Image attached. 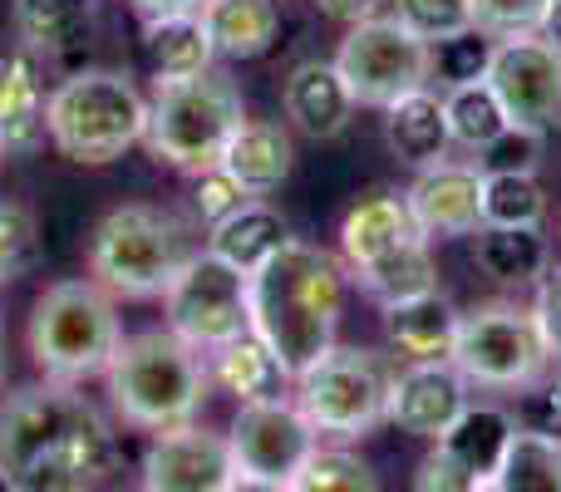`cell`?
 <instances>
[{"label":"cell","mask_w":561,"mask_h":492,"mask_svg":"<svg viewBox=\"0 0 561 492\" xmlns=\"http://www.w3.org/2000/svg\"><path fill=\"white\" fill-rule=\"evenodd\" d=\"M0 468L15 492H94L118 468V434L79 385H20L0 399Z\"/></svg>","instance_id":"cell-1"},{"label":"cell","mask_w":561,"mask_h":492,"mask_svg":"<svg viewBox=\"0 0 561 492\" xmlns=\"http://www.w3.org/2000/svg\"><path fill=\"white\" fill-rule=\"evenodd\" d=\"M345 286L350 276L335 251L300 242V237H290L266 266L247 276L252 335H262L276 350L290 379L335 345L340 316H345Z\"/></svg>","instance_id":"cell-2"},{"label":"cell","mask_w":561,"mask_h":492,"mask_svg":"<svg viewBox=\"0 0 561 492\" xmlns=\"http://www.w3.org/2000/svg\"><path fill=\"white\" fill-rule=\"evenodd\" d=\"M108 404L128 428L163 434V428L193 424L213 394V369L207 355L178 340L168 325L124 335L114 365L104 369Z\"/></svg>","instance_id":"cell-3"},{"label":"cell","mask_w":561,"mask_h":492,"mask_svg":"<svg viewBox=\"0 0 561 492\" xmlns=\"http://www.w3.org/2000/svg\"><path fill=\"white\" fill-rule=\"evenodd\" d=\"M335 237H340L335 256L345 266L350 286H359L375 306H389V300H404L438 286L434 242L414 227L404 193L375 187V193L355 197L350 213L340 217Z\"/></svg>","instance_id":"cell-4"},{"label":"cell","mask_w":561,"mask_h":492,"mask_svg":"<svg viewBox=\"0 0 561 492\" xmlns=\"http://www.w3.org/2000/svg\"><path fill=\"white\" fill-rule=\"evenodd\" d=\"M203 251L197 227L158 203H124L89 237V276L114 300H163Z\"/></svg>","instance_id":"cell-5"},{"label":"cell","mask_w":561,"mask_h":492,"mask_svg":"<svg viewBox=\"0 0 561 492\" xmlns=\"http://www.w3.org/2000/svg\"><path fill=\"white\" fill-rule=\"evenodd\" d=\"M25 345L45 379L84 385V379L104 375L114 365L118 345H124L118 300L94 276L49 281L35 296V306H30Z\"/></svg>","instance_id":"cell-6"},{"label":"cell","mask_w":561,"mask_h":492,"mask_svg":"<svg viewBox=\"0 0 561 492\" xmlns=\"http://www.w3.org/2000/svg\"><path fill=\"white\" fill-rule=\"evenodd\" d=\"M148 134V99L124 69H75L49 89L45 138L79 168H104Z\"/></svg>","instance_id":"cell-7"},{"label":"cell","mask_w":561,"mask_h":492,"mask_svg":"<svg viewBox=\"0 0 561 492\" xmlns=\"http://www.w3.org/2000/svg\"><path fill=\"white\" fill-rule=\"evenodd\" d=\"M242 124H247L242 84H237L222 65H213L207 75L153 84V94H148L144 144L158 163L197 178V173L222 163L227 144H232V134Z\"/></svg>","instance_id":"cell-8"},{"label":"cell","mask_w":561,"mask_h":492,"mask_svg":"<svg viewBox=\"0 0 561 492\" xmlns=\"http://www.w3.org/2000/svg\"><path fill=\"white\" fill-rule=\"evenodd\" d=\"M394 355L369 345H330L316 365H306L290 379V399L310 419L320 438L330 444H355L389 424V389H394Z\"/></svg>","instance_id":"cell-9"},{"label":"cell","mask_w":561,"mask_h":492,"mask_svg":"<svg viewBox=\"0 0 561 492\" xmlns=\"http://www.w3.org/2000/svg\"><path fill=\"white\" fill-rule=\"evenodd\" d=\"M454 365L468 385L488 389V394H517V389L537 385L547 369H557L552 355H547L542 330H537L533 306L503 296L463 310Z\"/></svg>","instance_id":"cell-10"},{"label":"cell","mask_w":561,"mask_h":492,"mask_svg":"<svg viewBox=\"0 0 561 492\" xmlns=\"http://www.w3.org/2000/svg\"><path fill=\"white\" fill-rule=\"evenodd\" d=\"M335 69L345 75L359 108H379L385 114L394 99L428 84V39H419L414 30H404L385 10L375 20L345 25L335 49Z\"/></svg>","instance_id":"cell-11"},{"label":"cell","mask_w":561,"mask_h":492,"mask_svg":"<svg viewBox=\"0 0 561 492\" xmlns=\"http://www.w3.org/2000/svg\"><path fill=\"white\" fill-rule=\"evenodd\" d=\"M163 325L178 340H187L193 350H203V355L232 345L237 335L252 330V316H247V276L203 247L187 261L183 276L168 286Z\"/></svg>","instance_id":"cell-12"},{"label":"cell","mask_w":561,"mask_h":492,"mask_svg":"<svg viewBox=\"0 0 561 492\" xmlns=\"http://www.w3.org/2000/svg\"><path fill=\"white\" fill-rule=\"evenodd\" d=\"M488 89L497 94L507 124L552 134L561 128V49L537 30V35L497 39Z\"/></svg>","instance_id":"cell-13"},{"label":"cell","mask_w":561,"mask_h":492,"mask_svg":"<svg viewBox=\"0 0 561 492\" xmlns=\"http://www.w3.org/2000/svg\"><path fill=\"white\" fill-rule=\"evenodd\" d=\"M227 444H232L237 473L266 478V483H290V473L310 458L320 434L300 414L296 399L286 394V399H262V404H237Z\"/></svg>","instance_id":"cell-14"},{"label":"cell","mask_w":561,"mask_h":492,"mask_svg":"<svg viewBox=\"0 0 561 492\" xmlns=\"http://www.w3.org/2000/svg\"><path fill=\"white\" fill-rule=\"evenodd\" d=\"M138 473L148 492H227L237 478V458L227 434L193 419L148 438Z\"/></svg>","instance_id":"cell-15"},{"label":"cell","mask_w":561,"mask_h":492,"mask_svg":"<svg viewBox=\"0 0 561 492\" xmlns=\"http://www.w3.org/2000/svg\"><path fill=\"white\" fill-rule=\"evenodd\" d=\"M404 207L428 242L473 237L483 227V168L463 158H444L434 168H419L404 187Z\"/></svg>","instance_id":"cell-16"},{"label":"cell","mask_w":561,"mask_h":492,"mask_svg":"<svg viewBox=\"0 0 561 492\" xmlns=\"http://www.w3.org/2000/svg\"><path fill=\"white\" fill-rule=\"evenodd\" d=\"M473 404V385L458 375L454 359H424V365H399L389 389V424L409 438L438 444L458 414Z\"/></svg>","instance_id":"cell-17"},{"label":"cell","mask_w":561,"mask_h":492,"mask_svg":"<svg viewBox=\"0 0 561 492\" xmlns=\"http://www.w3.org/2000/svg\"><path fill=\"white\" fill-rule=\"evenodd\" d=\"M280 108H286V124L296 134L316 138V144H330L340 138L350 124H355V94H350L345 75L335 69V59H300L290 65V75L280 79Z\"/></svg>","instance_id":"cell-18"},{"label":"cell","mask_w":561,"mask_h":492,"mask_svg":"<svg viewBox=\"0 0 561 492\" xmlns=\"http://www.w3.org/2000/svg\"><path fill=\"white\" fill-rule=\"evenodd\" d=\"M458 320L463 310L444 296V290H419V296L389 300L379 306V325H385L389 350L399 355V365H424V359H454L458 345Z\"/></svg>","instance_id":"cell-19"},{"label":"cell","mask_w":561,"mask_h":492,"mask_svg":"<svg viewBox=\"0 0 561 492\" xmlns=\"http://www.w3.org/2000/svg\"><path fill=\"white\" fill-rule=\"evenodd\" d=\"M45 55L15 45L0 55V148L15 158L45 148Z\"/></svg>","instance_id":"cell-20"},{"label":"cell","mask_w":561,"mask_h":492,"mask_svg":"<svg viewBox=\"0 0 561 492\" xmlns=\"http://www.w3.org/2000/svg\"><path fill=\"white\" fill-rule=\"evenodd\" d=\"M385 148L399 158L404 168H434L444 158H454V134H448V114H444V94L434 84L414 89V94L394 99L385 108Z\"/></svg>","instance_id":"cell-21"},{"label":"cell","mask_w":561,"mask_h":492,"mask_svg":"<svg viewBox=\"0 0 561 492\" xmlns=\"http://www.w3.org/2000/svg\"><path fill=\"white\" fill-rule=\"evenodd\" d=\"M213 369V389L232 394L237 404H262V399H286L290 394V369L276 359V350L262 335H237L232 345L207 355Z\"/></svg>","instance_id":"cell-22"},{"label":"cell","mask_w":561,"mask_h":492,"mask_svg":"<svg viewBox=\"0 0 561 492\" xmlns=\"http://www.w3.org/2000/svg\"><path fill=\"white\" fill-rule=\"evenodd\" d=\"M217 168H227L252 197H272L290 178V168H296L290 128L272 124V118H247V124L232 134V144H227V153Z\"/></svg>","instance_id":"cell-23"},{"label":"cell","mask_w":561,"mask_h":492,"mask_svg":"<svg viewBox=\"0 0 561 492\" xmlns=\"http://www.w3.org/2000/svg\"><path fill=\"white\" fill-rule=\"evenodd\" d=\"M290 222L280 217V207H272L266 197H252V203L242 207V213H232L227 222L207 227V251H213L217 261H227L232 271H242V276H252L256 266H266V261L276 256L280 247L290 242Z\"/></svg>","instance_id":"cell-24"},{"label":"cell","mask_w":561,"mask_h":492,"mask_svg":"<svg viewBox=\"0 0 561 492\" xmlns=\"http://www.w3.org/2000/svg\"><path fill=\"white\" fill-rule=\"evenodd\" d=\"M144 59L153 69V84L207 75L217 65L213 30L203 15H153L144 20Z\"/></svg>","instance_id":"cell-25"},{"label":"cell","mask_w":561,"mask_h":492,"mask_svg":"<svg viewBox=\"0 0 561 492\" xmlns=\"http://www.w3.org/2000/svg\"><path fill=\"white\" fill-rule=\"evenodd\" d=\"M473 266L503 286H537L552 271V237L547 227H478Z\"/></svg>","instance_id":"cell-26"},{"label":"cell","mask_w":561,"mask_h":492,"mask_svg":"<svg viewBox=\"0 0 561 492\" xmlns=\"http://www.w3.org/2000/svg\"><path fill=\"white\" fill-rule=\"evenodd\" d=\"M99 20V0H10L15 39L39 55H69L89 39Z\"/></svg>","instance_id":"cell-27"},{"label":"cell","mask_w":561,"mask_h":492,"mask_svg":"<svg viewBox=\"0 0 561 492\" xmlns=\"http://www.w3.org/2000/svg\"><path fill=\"white\" fill-rule=\"evenodd\" d=\"M513 438H517L513 409H503V404H468L463 414H458V424L448 428L438 444H444L473 478L493 483L497 468H503V458H507V448H513Z\"/></svg>","instance_id":"cell-28"},{"label":"cell","mask_w":561,"mask_h":492,"mask_svg":"<svg viewBox=\"0 0 561 492\" xmlns=\"http://www.w3.org/2000/svg\"><path fill=\"white\" fill-rule=\"evenodd\" d=\"M203 20L217 59H262L280 35V0H213Z\"/></svg>","instance_id":"cell-29"},{"label":"cell","mask_w":561,"mask_h":492,"mask_svg":"<svg viewBox=\"0 0 561 492\" xmlns=\"http://www.w3.org/2000/svg\"><path fill=\"white\" fill-rule=\"evenodd\" d=\"M290 492H385L379 488V473L355 454L350 444H325L320 438L310 448V458L290 473Z\"/></svg>","instance_id":"cell-30"},{"label":"cell","mask_w":561,"mask_h":492,"mask_svg":"<svg viewBox=\"0 0 561 492\" xmlns=\"http://www.w3.org/2000/svg\"><path fill=\"white\" fill-rule=\"evenodd\" d=\"M493 49H497V39L483 35L478 25L434 39V45H428V84H438V94L478 84V79H488V69H493Z\"/></svg>","instance_id":"cell-31"},{"label":"cell","mask_w":561,"mask_h":492,"mask_svg":"<svg viewBox=\"0 0 561 492\" xmlns=\"http://www.w3.org/2000/svg\"><path fill=\"white\" fill-rule=\"evenodd\" d=\"M444 114H448L454 148H463V153H483V148L507 128V114H503V104H497V94L488 89V79L463 84V89H448Z\"/></svg>","instance_id":"cell-32"},{"label":"cell","mask_w":561,"mask_h":492,"mask_svg":"<svg viewBox=\"0 0 561 492\" xmlns=\"http://www.w3.org/2000/svg\"><path fill=\"white\" fill-rule=\"evenodd\" d=\"M547 193L537 178L483 173V227H542Z\"/></svg>","instance_id":"cell-33"},{"label":"cell","mask_w":561,"mask_h":492,"mask_svg":"<svg viewBox=\"0 0 561 492\" xmlns=\"http://www.w3.org/2000/svg\"><path fill=\"white\" fill-rule=\"evenodd\" d=\"M493 488L497 492H561V444L517 434L503 468H497Z\"/></svg>","instance_id":"cell-34"},{"label":"cell","mask_w":561,"mask_h":492,"mask_svg":"<svg viewBox=\"0 0 561 492\" xmlns=\"http://www.w3.org/2000/svg\"><path fill=\"white\" fill-rule=\"evenodd\" d=\"M45 261V242H39V222L25 203H5L0 197V281L35 276Z\"/></svg>","instance_id":"cell-35"},{"label":"cell","mask_w":561,"mask_h":492,"mask_svg":"<svg viewBox=\"0 0 561 492\" xmlns=\"http://www.w3.org/2000/svg\"><path fill=\"white\" fill-rule=\"evenodd\" d=\"M542 158H547V134L537 128H517L507 124L483 153H473V163L483 173H523V178H537L542 173Z\"/></svg>","instance_id":"cell-36"},{"label":"cell","mask_w":561,"mask_h":492,"mask_svg":"<svg viewBox=\"0 0 561 492\" xmlns=\"http://www.w3.org/2000/svg\"><path fill=\"white\" fill-rule=\"evenodd\" d=\"M513 419H517V434L561 444V369H547L537 385L517 389Z\"/></svg>","instance_id":"cell-37"},{"label":"cell","mask_w":561,"mask_h":492,"mask_svg":"<svg viewBox=\"0 0 561 492\" xmlns=\"http://www.w3.org/2000/svg\"><path fill=\"white\" fill-rule=\"evenodd\" d=\"M468 15L483 35L513 39V35H537L552 15V0H468Z\"/></svg>","instance_id":"cell-38"},{"label":"cell","mask_w":561,"mask_h":492,"mask_svg":"<svg viewBox=\"0 0 561 492\" xmlns=\"http://www.w3.org/2000/svg\"><path fill=\"white\" fill-rule=\"evenodd\" d=\"M389 15H394L404 30H414L419 39H428V45L473 25L468 0H389Z\"/></svg>","instance_id":"cell-39"},{"label":"cell","mask_w":561,"mask_h":492,"mask_svg":"<svg viewBox=\"0 0 561 492\" xmlns=\"http://www.w3.org/2000/svg\"><path fill=\"white\" fill-rule=\"evenodd\" d=\"M247 203H252V193H247L227 168H207V173L193 178V213H197V222H203V232L227 222L232 213H242Z\"/></svg>","instance_id":"cell-40"},{"label":"cell","mask_w":561,"mask_h":492,"mask_svg":"<svg viewBox=\"0 0 561 492\" xmlns=\"http://www.w3.org/2000/svg\"><path fill=\"white\" fill-rule=\"evenodd\" d=\"M488 483L473 478L444 444H428V454L414 468V492H483Z\"/></svg>","instance_id":"cell-41"},{"label":"cell","mask_w":561,"mask_h":492,"mask_svg":"<svg viewBox=\"0 0 561 492\" xmlns=\"http://www.w3.org/2000/svg\"><path fill=\"white\" fill-rule=\"evenodd\" d=\"M533 316H537V330H542V340H547V355H552V365H561V261H552V271L537 281Z\"/></svg>","instance_id":"cell-42"},{"label":"cell","mask_w":561,"mask_h":492,"mask_svg":"<svg viewBox=\"0 0 561 492\" xmlns=\"http://www.w3.org/2000/svg\"><path fill=\"white\" fill-rule=\"evenodd\" d=\"M325 20H340V25H359V20H375L389 10V0H310Z\"/></svg>","instance_id":"cell-43"},{"label":"cell","mask_w":561,"mask_h":492,"mask_svg":"<svg viewBox=\"0 0 561 492\" xmlns=\"http://www.w3.org/2000/svg\"><path fill=\"white\" fill-rule=\"evenodd\" d=\"M128 5L144 20H153V15H203L213 0H128Z\"/></svg>","instance_id":"cell-44"},{"label":"cell","mask_w":561,"mask_h":492,"mask_svg":"<svg viewBox=\"0 0 561 492\" xmlns=\"http://www.w3.org/2000/svg\"><path fill=\"white\" fill-rule=\"evenodd\" d=\"M227 492H290V488H286V483H266V478H247V473H237Z\"/></svg>","instance_id":"cell-45"},{"label":"cell","mask_w":561,"mask_h":492,"mask_svg":"<svg viewBox=\"0 0 561 492\" xmlns=\"http://www.w3.org/2000/svg\"><path fill=\"white\" fill-rule=\"evenodd\" d=\"M542 35L552 39V45L561 49V0H552V15H547V25H542Z\"/></svg>","instance_id":"cell-46"},{"label":"cell","mask_w":561,"mask_h":492,"mask_svg":"<svg viewBox=\"0 0 561 492\" xmlns=\"http://www.w3.org/2000/svg\"><path fill=\"white\" fill-rule=\"evenodd\" d=\"M0 492H15V483H10V473L0 468Z\"/></svg>","instance_id":"cell-47"},{"label":"cell","mask_w":561,"mask_h":492,"mask_svg":"<svg viewBox=\"0 0 561 492\" xmlns=\"http://www.w3.org/2000/svg\"><path fill=\"white\" fill-rule=\"evenodd\" d=\"M0 375H5V340H0Z\"/></svg>","instance_id":"cell-48"},{"label":"cell","mask_w":561,"mask_h":492,"mask_svg":"<svg viewBox=\"0 0 561 492\" xmlns=\"http://www.w3.org/2000/svg\"><path fill=\"white\" fill-rule=\"evenodd\" d=\"M0 310H5V281H0Z\"/></svg>","instance_id":"cell-49"},{"label":"cell","mask_w":561,"mask_h":492,"mask_svg":"<svg viewBox=\"0 0 561 492\" xmlns=\"http://www.w3.org/2000/svg\"><path fill=\"white\" fill-rule=\"evenodd\" d=\"M5 158H10V153H5V148H0V168H5Z\"/></svg>","instance_id":"cell-50"},{"label":"cell","mask_w":561,"mask_h":492,"mask_svg":"<svg viewBox=\"0 0 561 492\" xmlns=\"http://www.w3.org/2000/svg\"><path fill=\"white\" fill-rule=\"evenodd\" d=\"M134 492H148V488H144V483H138V488H134Z\"/></svg>","instance_id":"cell-51"},{"label":"cell","mask_w":561,"mask_h":492,"mask_svg":"<svg viewBox=\"0 0 561 492\" xmlns=\"http://www.w3.org/2000/svg\"><path fill=\"white\" fill-rule=\"evenodd\" d=\"M483 492H497V488H493V483H488V488H483Z\"/></svg>","instance_id":"cell-52"}]
</instances>
